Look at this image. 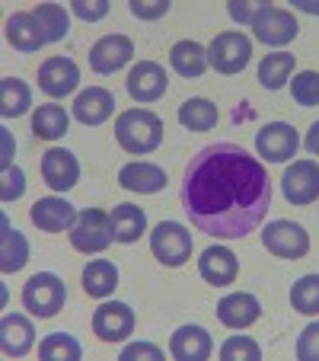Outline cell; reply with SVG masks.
<instances>
[{
  "mask_svg": "<svg viewBox=\"0 0 319 361\" xmlns=\"http://www.w3.org/2000/svg\"><path fill=\"white\" fill-rule=\"evenodd\" d=\"M70 10H74L80 20L96 23V20H102V16L109 13V0H74V4H70Z\"/></svg>",
  "mask_w": 319,
  "mask_h": 361,
  "instance_id": "ab89813d",
  "label": "cell"
},
{
  "mask_svg": "<svg viewBox=\"0 0 319 361\" xmlns=\"http://www.w3.org/2000/svg\"><path fill=\"white\" fill-rule=\"evenodd\" d=\"M179 122L189 131H211L218 125V106L211 99H201V96L185 99L182 106H179Z\"/></svg>",
  "mask_w": 319,
  "mask_h": 361,
  "instance_id": "4dcf8cb0",
  "label": "cell"
},
{
  "mask_svg": "<svg viewBox=\"0 0 319 361\" xmlns=\"http://www.w3.org/2000/svg\"><path fill=\"white\" fill-rule=\"evenodd\" d=\"M262 7H265V4H256V0H252V4H249V0H230V7H227V10H230V20L249 23V26H252V20H256V13Z\"/></svg>",
  "mask_w": 319,
  "mask_h": 361,
  "instance_id": "60d3db41",
  "label": "cell"
},
{
  "mask_svg": "<svg viewBox=\"0 0 319 361\" xmlns=\"http://www.w3.org/2000/svg\"><path fill=\"white\" fill-rule=\"evenodd\" d=\"M211 352H214L211 333L204 326H195V323L179 326L170 339V355L176 361H204Z\"/></svg>",
  "mask_w": 319,
  "mask_h": 361,
  "instance_id": "ac0fdd59",
  "label": "cell"
},
{
  "mask_svg": "<svg viewBox=\"0 0 319 361\" xmlns=\"http://www.w3.org/2000/svg\"><path fill=\"white\" fill-rule=\"evenodd\" d=\"M32 13H35V20H39L45 42H61V39H68V32H70V16H68V10H64L61 4H39Z\"/></svg>",
  "mask_w": 319,
  "mask_h": 361,
  "instance_id": "1f68e13d",
  "label": "cell"
},
{
  "mask_svg": "<svg viewBox=\"0 0 319 361\" xmlns=\"http://www.w3.org/2000/svg\"><path fill=\"white\" fill-rule=\"evenodd\" d=\"M281 189L291 204H310L319 198V164L313 160H294L281 176Z\"/></svg>",
  "mask_w": 319,
  "mask_h": 361,
  "instance_id": "7c38bea8",
  "label": "cell"
},
{
  "mask_svg": "<svg viewBox=\"0 0 319 361\" xmlns=\"http://www.w3.org/2000/svg\"><path fill=\"white\" fill-rule=\"evenodd\" d=\"M115 240V227H112V214L99 212V208H87L77 214L74 227H70V246L80 252H102Z\"/></svg>",
  "mask_w": 319,
  "mask_h": 361,
  "instance_id": "277c9868",
  "label": "cell"
},
{
  "mask_svg": "<svg viewBox=\"0 0 319 361\" xmlns=\"http://www.w3.org/2000/svg\"><path fill=\"white\" fill-rule=\"evenodd\" d=\"M135 58V42L128 35H102L93 48H89V68L96 74H115Z\"/></svg>",
  "mask_w": 319,
  "mask_h": 361,
  "instance_id": "4fadbf2b",
  "label": "cell"
},
{
  "mask_svg": "<svg viewBox=\"0 0 319 361\" xmlns=\"http://www.w3.org/2000/svg\"><path fill=\"white\" fill-rule=\"evenodd\" d=\"M10 150H13V141H10V131L4 128V157H0L4 170H10Z\"/></svg>",
  "mask_w": 319,
  "mask_h": 361,
  "instance_id": "ee69618b",
  "label": "cell"
},
{
  "mask_svg": "<svg viewBox=\"0 0 319 361\" xmlns=\"http://www.w3.org/2000/svg\"><path fill=\"white\" fill-rule=\"evenodd\" d=\"M29 262V243L20 231L10 227V221L4 218V240H0V269L4 272H20Z\"/></svg>",
  "mask_w": 319,
  "mask_h": 361,
  "instance_id": "83f0119b",
  "label": "cell"
},
{
  "mask_svg": "<svg viewBox=\"0 0 319 361\" xmlns=\"http://www.w3.org/2000/svg\"><path fill=\"white\" fill-rule=\"evenodd\" d=\"M115 141L122 144V150L137 157L154 154L163 144V122L150 109H125L115 118Z\"/></svg>",
  "mask_w": 319,
  "mask_h": 361,
  "instance_id": "7a4b0ae2",
  "label": "cell"
},
{
  "mask_svg": "<svg viewBox=\"0 0 319 361\" xmlns=\"http://www.w3.org/2000/svg\"><path fill=\"white\" fill-rule=\"evenodd\" d=\"M198 272L208 285H233L239 275V262H237V252L227 250V246H208L198 259Z\"/></svg>",
  "mask_w": 319,
  "mask_h": 361,
  "instance_id": "e0dca14e",
  "label": "cell"
},
{
  "mask_svg": "<svg viewBox=\"0 0 319 361\" xmlns=\"http://www.w3.org/2000/svg\"><path fill=\"white\" fill-rule=\"evenodd\" d=\"M294 7L304 13H319V0H294Z\"/></svg>",
  "mask_w": 319,
  "mask_h": 361,
  "instance_id": "f6af8a7d",
  "label": "cell"
},
{
  "mask_svg": "<svg viewBox=\"0 0 319 361\" xmlns=\"http://www.w3.org/2000/svg\"><path fill=\"white\" fill-rule=\"evenodd\" d=\"M150 250H154V256L163 262V266L179 269L192 259L195 243H192V233L185 231L182 224H176V221H163V224H156L154 233H150Z\"/></svg>",
  "mask_w": 319,
  "mask_h": 361,
  "instance_id": "5b68a950",
  "label": "cell"
},
{
  "mask_svg": "<svg viewBox=\"0 0 319 361\" xmlns=\"http://www.w3.org/2000/svg\"><path fill=\"white\" fill-rule=\"evenodd\" d=\"M26 192V176H23L20 166H10V170H4V189H0V198L4 202H16V198Z\"/></svg>",
  "mask_w": 319,
  "mask_h": 361,
  "instance_id": "74e56055",
  "label": "cell"
},
{
  "mask_svg": "<svg viewBox=\"0 0 319 361\" xmlns=\"http://www.w3.org/2000/svg\"><path fill=\"white\" fill-rule=\"evenodd\" d=\"M291 304L297 314L316 317L319 314V275H304L291 288Z\"/></svg>",
  "mask_w": 319,
  "mask_h": 361,
  "instance_id": "836d02e7",
  "label": "cell"
},
{
  "mask_svg": "<svg viewBox=\"0 0 319 361\" xmlns=\"http://www.w3.org/2000/svg\"><path fill=\"white\" fill-rule=\"evenodd\" d=\"M68 125H70L68 112L61 106H55V102H45L32 116V135L42 137V141H58V137L68 135Z\"/></svg>",
  "mask_w": 319,
  "mask_h": 361,
  "instance_id": "4316f807",
  "label": "cell"
},
{
  "mask_svg": "<svg viewBox=\"0 0 319 361\" xmlns=\"http://www.w3.org/2000/svg\"><path fill=\"white\" fill-rule=\"evenodd\" d=\"M39 358L42 361H80L83 345L70 333H51L39 342Z\"/></svg>",
  "mask_w": 319,
  "mask_h": 361,
  "instance_id": "d6a6232c",
  "label": "cell"
},
{
  "mask_svg": "<svg viewBox=\"0 0 319 361\" xmlns=\"http://www.w3.org/2000/svg\"><path fill=\"white\" fill-rule=\"evenodd\" d=\"M220 358L224 361H258L262 358V348L256 339L249 336H230V339L220 345Z\"/></svg>",
  "mask_w": 319,
  "mask_h": 361,
  "instance_id": "d590c367",
  "label": "cell"
},
{
  "mask_svg": "<svg viewBox=\"0 0 319 361\" xmlns=\"http://www.w3.org/2000/svg\"><path fill=\"white\" fill-rule=\"evenodd\" d=\"M115 112V96L106 87H89L74 99V118L83 125H102Z\"/></svg>",
  "mask_w": 319,
  "mask_h": 361,
  "instance_id": "7402d4cb",
  "label": "cell"
},
{
  "mask_svg": "<svg viewBox=\"0 0 319 361\" xmlns=\"http://www.w3.org/2000/svg\"><path fill=\"white\" fill-rule=\"evenodd\" d=\"M122 358H125V361H131V358H150V361H163V352H160V348H156V345H150V342H131V345H125Z\"/></svg>",
  "mask_w": 319,
  "mask_h": 361,
  "instance_id": "b9f144b4",
  "label": "cell"
},
{
  "mask_svg": "<svg viewBox=\"0 0 319 361\" xmlns=\"http://www.w3.org/2000/svg\"><path fill=\"white\" fill-rule=\"evenodd\" d=\"M170 64L173 71H176L179 77H189V80H195V77H201L204 71H208V48L198 45V42L192 39H182L173 45L170 51Z\"/></svg>",
  "mask_w": 319,
  "mask_h": 361,
  "instance_id": "cb8c5ba5",
  "label": "cell"
},
{
  "mask_svg": "<svg viewBox=\"0 0 319 361\" xmlns=\"http://www.w3.org/2000/svg\"><path fill=\"white\" fill-rule=\"evenodd\" d=\"M297 144H300L297 131L287 122H268L265 128H258V135H256L258 157H265L268 164H284V160H291L294 154H297Z\"/></svg>",
  "mask_w": 319,
  "mask_h": 361,
  "instance_id": "9c48e42d",
  "label": "cell"
},
{
  "mask_svg": "<svg viewBox=\"0 0 319 361\" xmlns=\"http://www.w3.org/2000/svg\"><path fill=\"white\" fill-rule=\"evenodd\" d=\"M7 42L16 48V51H23V55H35L42 45H48L35 13H13L10 16L7 20Z\"/></svg>",
  "mask_w": 319,
  "mask_h": 361,
  "instance_id": "603a6c76",
  "label": "cell"
},
{
  "mask_svg": "<svg viewBox=\"0 0 319 361\" xmlns=\"http://www.w3.org/2000/svg\"><path fill=\"white\" fill-rule=\"evenodd\" d=\"M306 150L319 157V122H313L310 131H306Z\"/></svg>",
  "mask_w": 319,
  "mask_h": 361,
  "instance_id": "7bdbcfd3",
  "label": "cell"
},
{
  "mask_svg": "<svg viewBox=\"0 0 319 361\" xmlns=\"http://www.w3.org/2000/svg\"><path fill=\"white\" fill-rule=\"evenodd\" d=\"M118 185L128 192H141V195H154V192L166 189V170H160L156 164H125L118 170Z\"/></svg>",
  "mask_w": 319,
  "mask_h": 361,
  "instance_id": "44dd1931",
  "label": "cell"
},
{
  "mask_svg": "<svg viewBox=\"0 0 319 361\" xmlns=\"http://www.w3.org/2000/svg\"><path fill=\"white\" fill-rule=\"evenodd\" d=\"M297 32H300V26H297V20H294V13L291 10H281V7H268V4H265L256 13V20H252V35L272 48H281V45H287V42H294Z\"/></svg>",
  "mask_w": 319,
  "mask_h": 361,
  "instance_id": "ba28073f",
  "label": "cell"
},
{
  "mask_svg": "<svg viewBox=\"0 0 319 361\" xmlns=\"http://www.w3.org/2000/svg\"><path fill=\"white\" fill-rule=\"evenodd\" d=\"M297 358L300 361H319V320L310 323L297 336Z\"/></svg>",
  "mask_w": 319,
  "mask_h": 361,
  "instance_id": "8d00e7d4",
  "label": "cell"
},
{
  "mask_svg": "<svg viewBox=\"0 0 319 361\" xmlns=\"http://www.w3.org/2000/svg\"><path fill=\"white\" fill-rule=\"evenodd\" d=\"M125 87H128L131 99H137V102H156L160 96L166 93V87H170V77H166V71L160 68L156 61H141V64H135V68H131Z\"/></svg>",
  "mask_w": 319,
  "mask_h": 361,
  "instance_id": "5bb4252c",
  "label": "cell"
},
{
  "mask_svg": "<svg viewBox=\"0 0 319 361\" xmlns=\"http://www.w3.org/2000/svg\"><path fill=\"white\" fill-rule=\"evenodd\" d=\"M32 224L45 233H61V231H70L77 221V208L68 202V198H58V195H48V198H39L29 212Z\"/></svg>",
  "mask_w": 319,
  "mask_h": 361,
  "instance_id": "9a60e30c",
  "label": "cell"
},
{
  "mask_svg": "<svg viewBox=\"0 0 319 361\" xmlns=\"http://www.w3.org/2000/svg\"><path fill=\"white\" fill-rule=\"evenodd\" d=\"M35 345V329L32 320L23 314H7L4 323H0V348L10 358H23L26 352H32Z\"/></svg>",
  "mask_w": 319,
  "mask_h": 361,
  "instance_id": "ffe728a7",
  "label": "cell"
},
{
  "mask_svg": "<svg viewBox=\"0 0 319 361\" xmlns=\"http://www.w3.org/2000/svg\"><path fill=\"white\" fill-rule=\"evenodd\" d=\"M262 243L278 259H304L310 252V233L294 221H272L262 233Z\"/></svg>",
  "mask_w": 319,
  "mask_h": 361,
  "instance_id": "8992f818",
  "label": "cell"
},
{
  "mask_svg": "<svg viewBox=\"0 0 319 361\" xmlns=\"http://www.w3.org/2000/svg\"><path fill=\"white\" fill-rule=\"evenodd\" d=\"M170 0H131V13L137 20H160V16L170 13Z\"/></svg>",
  "mask_w": 319,
  "mask_h": 361,
  "instance_id": "f35d334b",
  "label": "cell"
},
{
  "mask_svg": "<svg viewBox=\"0 0 319 361\" xmlns=\"http://www.w3.org/2000/svg\"><path fill=\"white\" fill-rule=\"evenodd\" d=\"M80 83V68H77L74 58H48L39 68V87L42 93H48L51 99H61V96H70Z\"/></svg>",
  "mask_w": 319,
  "mask_h": 361,
  "instance_id": "8fae6325",
  "label": "cell"
},
{
  "mask_svg": "<svg viewBox=\"0 0 319 361\" xmlns=\"http://www.w3.org/2000/svg\"><path fill=\"white\" fill-rule=\"evenodd\" d=\"M112 227H115V240L118 243H135L141 240V233L147 231V214L137 204H115L112 212Z\"/></svg>",
  "mask_w": 319,
  "mask_h": 361,
  "instance_id": "f1b7e54d",
  "label": "cell"
},
{
  "mask_svg": "<svg viewBox=\"0 0 319 361\" xmlns=\"http://www.w3.org/2000/svg\"><path fill=\"white\" fill-rule=\"evenodd\" d=\"M118 288V269L109 259H93L83 269V291L89 298H109Z\"/></svg>",
  "mask_w": 319,
  "mask_h": 361,
  "instance_id": "d4e9b609",
  "label": "cell"
},
{
  "mask_svg": "<svg viewBox=\"0 0 319 361\" xmlns=\"http://www.w3.org/2000/svg\"><path fill=\"white\" fill-rule=\"evenodd\" d=\"M64 300H68V285L55 272H39L23 285V307L39 320L55 317L64 307Z\"/></svg>",
  "mask_w": 319,
  "mask_h": 361,
  "instance_id": "3957f363",
  "label": "cell"
},
{
  "mask_svg": "<svg viewBox=\"0 0 319 361\" xmlns=\"http://www.w3.org/2000/svg\"><path fill=\"white\" fill-rule=\"evenodd\" d=\"M179 198L201 233L218 240H243L268 214L272 179L239 144L218 141L189 160Z\"/></svg>",
  "mask_w": 319,
  "mask_h": 361,
  "instance_id": "6da1fadb",
  "label": "cell"
},
{
  "mask_svg": "<svg viewBox=\"0 0 319 361\" xmlns=\"http://www.w3.org/2000/svg\"><path fill=\"white\" fill-rule=\"evenodd\" d=\"M252 58V42L243 32H220L208 48V61L220 74H239Z\"/></svg>",
  "mask_w": 319,
  "mask_h": 361,
  "instance_id": "52a82bcc",
  "label": "cell"
},
{
  "mask_svg": "<svg viewBox=\"0 0 319 361\" xmlns=\"http://www.w3.org/2000/svg\"><path fill=\"white\" fill-rule=\"evenodd\" d=\"M294 74V55L287 51H275V55H265L262 64H258V83L265 90H281Z\"/></svg>",
  "mask_w": 319,
  "mask_h": 361,
  "instance_id": "f546056e",
  "label": "cell"
},
{
  "mask_svg": "<svg viewBox=\"0 0 319 361\" xmlns=\"http://www.w3.org/2000/svg\"><path fill=\"white\" fill-rule=\"evenodd\" d=\"M42 176L55 192H68L80 179V160H77V154H70L64 147H51L42 157Z\"/></svg>",
  "mask_w": 319,
  "mask_h": 361,
  "instance_id": "2e32d148",
  "label": "cell"
},
{
  "mask_svg": "<svg viewBox=\"0 0 319 361\" xmlns=\"http://www.w3.org/2000/svg\"><path fill=\"white\" fill-rule=\"evenodd\" d=\"M262 317V304H258L256 294L249 291H237V294H227L224 300L218 304V320L230 329H246Z\"/></svg>",
  "mask_w": 319,
  "mask_h": 361,
  "instance_id": "d6986e66",
  "label": "cell"
},
{
  "mask_svg": "<svg viewBox=\"0 0 319 361\" xmlns=\"http://www.w3.org/2000/svg\"><path fill=\"white\" fill-rule=\"evenodd\" d=\"M291 93H294V102L310 109V106H319V74L316 71H300L291 83Z\"/></svg>",
  "mask_w": 319,
  "mask_h": 361,
  "instance_id": "e575fe53",
  "label": "cell"
},
{
  "mask_svg": "<svg viewBox=\"0 0 319 361\" xmlns=\"http://www.w3.org/2000/svg\"><path fill=\"white\" fill-rule=\"evenodd\" d=\"M93 333L102 342H122L135 333V310L122 300H109L99 304L93 314Z\"/></svg>",
  "mask_w": 319,
  "mask_h": 361,
  "instance_id": "30bf717a",
  "label": "cell"
},
{
  "mask_svg": "<svg viewBox=\"0 0 319 361\" xmlns=\"http://www.w3.org/2000/svg\"><path fill=\"white\" fill-rule=\"evenodd\" d=\"M32 106V90L20 77H4L0 80V112L4 118H20Z\"/></svg>",
  "mask_w": 319,
  "mask_h": 361,
  "instance_id": "484cf974",
  "label": "cell"
}]
</instances>
